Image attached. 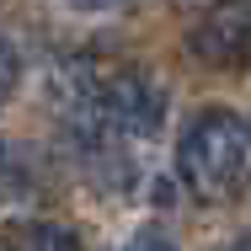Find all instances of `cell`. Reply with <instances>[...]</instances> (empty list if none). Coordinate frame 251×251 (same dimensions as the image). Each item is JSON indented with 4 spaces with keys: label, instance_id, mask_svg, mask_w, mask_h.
Wrapping results in <instances>:
<instances>
[{
    "label": "cell",
    "instance_id": "cell-3",
    "mask_svg": "<svg viewBox=\"0 0 251 251\" xmlns=\"http://www.w3.org/2000/svg\"><path fill=\"white\" fill-rule=\"evenodd\" d=\"M187 53L208 70H251V0L208 5L187 32Z\"/></svg>",
    "mask_w": 251,
    "mask_h": 251
},
{
    "label": "cell",
    "instance_id": "cell-6",
    "mask_svg": "<svg viewBox=\"0 0 251 251\" xmlns=\"http://www.w3.org/2000/svg\"><path fill=\"white\" fill-rule=\"evenodd\" d=\"M118 251H182V246H176L166 230H155V225H150V230H134V235H128Z\"/></svg>",
    "mask_w": 251,
    "mask_h": 251
},
{
    "label": "cell",
    "instance_id": "cell-4",
    "mask_svg": "<svg viewBox=\"0 0 251 251\" xmlns=\"http://www.w3.org/2000/svg\"><path fill=\"white\" fill-rule=\"evenodd\" d=\"M0 246L5 251H80V241L53 219H11L0 230Z\"/></svg>",
    "mask_w": 251,
    "mask_h": 251
},
{
    "label": "cell",
    "instance_id": "cell-8",
    "mask_svg": "<svg viewBox=\"0 0 251 251\" xmlns=\"http://www.w3.org/2000/svg\"><path fill=\"white\" fill-rule=\"evenodd\" d=\"M230 251H251V230H246V235H241V241H235Z\"/></svg>",
    "mask_w": 251,
    "mask_h": 251
},
{
    "label": "cell",
    "instance_id": "cell-1",
    "mask_svg": "<svg viewBox=\"0 0 251 251\" xmlns=\"http://www.w3.org/2000/svg\"><path fill=\"white\" fill-rule=\"evenodd\" d=\"M176 171L198 203H230L251 187V118L235 107H208L176 145Z\"/></svg>",
    "mask_w": 251,
    "mask_h": 251
},
{
    "label": "cell",
    "instance_id": "cell-2",
    "mask_svg": "<svg viewBox=\"0 0 251 251\" xmlns=\"http://www.w3.org/2000/svg\"><path fill=\"white\" fill-rule=\"evenodd\" d=\"M160 123H166V86L150 70H107L97 80L91 123H80L75 134H107L128 145V139H155Z\"/></svg>",
    "mask_w": 251,
    "mask_h": 251
},
{
    "label": "cell",
    "instance_id": "cell-7",
    "mask_svg": "<svg viewBox=\"0 0 251 251\" xmlns=\"http://www.w3.org/2000/svg\"><path fill=\"white\" fill-rule=\"evenodd\" d=\"M64 5H75V11H112V5H123V0H64Z\"/></svg>",
    "mask_w": 251,
    "mask_h": 251
},
{
    "label": "cell",
    "instance_id": "cell-5",
    "mask_svg": "<svg viewBox=\"0 0 251 251\" xmlns=\"http://www.w3.org/2000/svg\"><path fill=\"white\" fill-rule=\"evenodd\" d=\"M16 80H22V53H16L11 38H0V107H5V97L16 91Z\"/></svg>",
    "mask_w": 251,
    "mask_h": 251
}]
</instances>
